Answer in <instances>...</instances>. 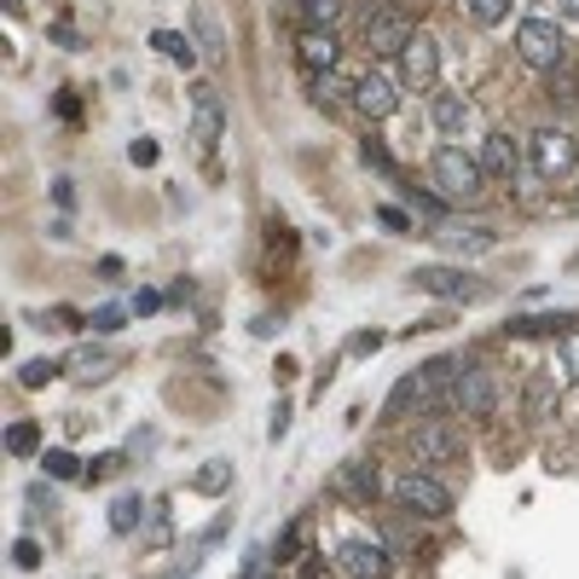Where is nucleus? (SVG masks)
Segmentation results:
<instances>
[{
  "mask_svg": "<svg viewBox=\"0 0 579 579\" xmlns=\"http://www.w3.org/2000/svg\"><path fill=\"white\" fill-rule=\"evenodd\" d=\"M452 406H458L464 417H487V412L498 406L493 376H487V371H475V365H464V371H458V383H452Z\"/></svg>",
  "mask_w": 579,
  "mask_h": 579,
  "instance_id": "nucleus-11",
  "label": "nucleus"
},
{
  "mask_svg": "<svg viewBox=\"0 0 579 579\" xmlns=\"http://www.w3.org/2000/svg\"><path fill=\"white\" fill-rule=\"evenodd\" d=\"M412 452H417V464H452V458H464V435L446 430V423H423L412 435Z\"/></svg>",
  "mask_w": 579,
  "mask_h": 579,
  "instance_id": "nucleus-12",
  "label": "nucleus"
},
{
  "mask_svg": "<svg viewBox=\"0 0 579 579\" xmlns=\"http://www.w3.org/2000/svg\"><path fill=\"white\" fill-rule=\"evenodd\" d=\"M12 562H18V568H41V545H35V539H18V545H12Z\"/></svg>",
  "mask_w": 579,
  "mask_h": 579,
  "instance_id": "nucleus-34",
  "label": "nucleus"
},
{
  "mask_svg": "<svg viewBox=\"0 0 579 579\" xmlns=\"http://www.w3.org/2000/svg\"><path fill=\"white\" fill-rule=\"evenodd\" d=\"M192 23H197V46H204V59H220L226 53V30H220L209 0H197V7H192Z\"/></svg>",
  "mask_w": 579,
  "mask_h": 579,
  "instance_id": "nucleus-19",
  "label": "nucleus"
},
{
  "mask_svg": "<svg viewBox=\"0 0 579 579\" xmlns=\"http://www.w3.org/2000/svg\"><path fill=\"white\" fill-rule=\"evenodd\" d=\"M337 568L348 573V579H389V545L383 539H365V534H354V539H342L337 545Z\"/></svg>",
  "mask_w": 579,
  "mask_h": 579,
  "instance_id": "nucleus-7",
  "label": "nucleus"
},
{
  "mask_svg": "<svg viewBox=\"0 0 579 579\" xmlns=\"http://www.w3.org/2000/svg\"><path fill=\"white\" fill-rule=\"evenodd\" d=\"M337 59H342V41H337L331 30H301V41H296V64L308 70V75L337 70Z\"/></svg>",
  "mask_w": 579,
  "mask_h": 579,
  "instance_id": "nucleus-14",
  "label": "nucleus"
},
{
  "mask_svg": "<svg viewBox=\"0 0 579 579\" xmlns=\"http://www.w3.org/2000/svg\"><path fill=\"white\" fill-rule=\"evenodd\" d=\"M435 82H441V46H435L430 35H412L406 53H400V87L430 93Z\"/></svg>",
  "mask_w": 579,
  "mask_h": 579,
  "instance_id": "nucleus-8",
  "label": "nucleus"
},
{
  "mask_svg": "<svg viewBox=\"0 0 579 579\" xmlns=\"http://www.w3.org/2000/svg\"><path fill=\"white\" fill-rule=\"evenodd\" d=\"M394 498H400V510H412V516H423V521H441V516H452V493L435 482V475H423V469H406L394 482Z\"/></svg>",
  "mask_w": 579,
  "mask_h": 579,
  "instance_id": "nucleus-4",
  "label": "nucleus"
},
{
  "mask_svg": "<svg viewBox=\"0 0 579 579\" xmlns=\"http://www.w3.org/2000/svg\"><path fill=\"white\" fill-rule=\"evenodd\" d=\"M134 308H139V313H157V308H163V296H157V290H139Z\"/></svg>",
  "mask_w": 579,
  "mask_h": 579,
  "instance_id": "nucleus-39",
  "label": "nucleus"
},
{
  "mask_svg": "<svg viewBox=\"0 0 579 579\" xmlns=\"http://www.w3.org/2000/svg\"><path fill=\"white\" fill-rule=\"evenodd\" d=\"M376 220H383V226H394V232H406V226H412V220L400 215V209H376Z\"/></svg>",
  "mask_w": 579,
  "mask_h": 579,
  "instance_id": "nucleus-37",
  "label": "nucleus"
},
{
  "mask_svg": "<svg viewBox=\"0 0 579 579\" xmlns=\"http://www.w3.org/2000/svg\"><path fill=\"white\" fill-rule=\"evenodd\" d=\"M220 134H226V105H220V93L209 82H197L192 87V139L204 145V151H215Z\"/></svg>",
  "mask_w": 579,
  "mask_h": 579,
  "instance_id": "nucleus-9",
  "label": "nucleus"
},
{
  "mask_svg": "<svg viewBox=\"0 0 579 579\" xmlns=\"http://www.w3.org/2000/svg\"><path fill=\"white\" fill-rule=\"evenodd\" d=\"M87 331H99V337L122 331V308H99V313H87Z\"/></svg>",
  "mask_w": 579,
  "mask_h": 579,
  "instance_id": "nucleus-32",
  "label": "nucleus"
},
{
  "mask_svg": "<svg viewBox=\"0 0 579 579\" xmlns=\"http://www.w3.org/2000/svg\"><path fill=\"white\" fill-rule=\"evenodd\" d=\"M527 157H534V168L545 180H562V174H573V163H579V139L568 128H539L527 139Z\"/></svg>",
  "mask_w": 579,
  "mask_h": 579,
  "instance_id": "nucleus-6",
  "label": "nucleus"
},
{
  "mask_svg": "<svg viewBox=\"0 0 579 579\" xmlns=\"http://www.w3.org/2000/svg\"><path fill=\"white\" fill-rule=\"evenodd\" d=\"M70 371L82 376V383H99V376H111V354H93V348H87V354L70 360Z\"/></svg>",
  "mask_w": 579,
  "mask_h": 579,
  "instance_id": "nucleus-29",
  "label": "nucleus"
},
{
  "mask_svg": "<svg viewBox=\"0 0 579 579\" xmlns=\"http://www.w3.org/2000/svg\"><path fill=\"white\" fill-rule=\"evenodd\" d=\"M557 354H562V376H579V331H562Z\"/></svg>",
  "mask_w": 579,
  "mask_h": 579,
  "instance_id": "nucleus-31",
  "label": "nucleus"
},
{
  "mask_svg": "<svg viewBox=\"0 0 579 579\" xmlns=\"http://www.w3.org/2000/svg\"><path fill=\"white\" fill-rule=\"evenodd\" d=\"M7 452H12V458L41 452V430H35V423H12V430H7Z\"/></svg>",
  "mask_w": 579,
  "mask_h": 579,
  "instance_id": "nucleus-26",
  "label": "nucleus"
},
{
  "mask_svg": "<svg viewBox=\"0 0 579 579\" xmlns=\"http://www.w3.org/2000/svg\"><path fill=\"white\" fill-rule=\"evenodd\" d=\"M412 35H417V30H412V18H406V12H394V7H371L365 23H360V41H365V53H371V59H400Z\"/></svg>",
  "mask_w": 579,
  "mask_h": 579,
  "instance_id": "nucleus-3",
  "label": "nucleus"
},
{
  "mask_svg": "<svg viewBox=\"0 0 579 579\" xmlns=\"http://www.w3.org/2000/svg\"><path fill=\"white\" fill-rule=\"evenodd\" d=\"M53 376H59V360H30V365L18 371V383H23V389H46Z\"/></svg>",
  "mask_w": 579,
  "mask_h": 579,
  "instance_id": "nucleus-30",
  "label": "nucleus"
},
{
  "mask_svg": "<svg viewBox=\"0 0 579 579\" xmlns=\"http://www.w3.org/2000/svg\"><path fill=\"white\" fill-rule=\"evenodd\" d=\"M435 383H430V371H406L400 383L389 389V400H383V417H406L412 406H435Z\"/></svg>",
  "mask_w": 579,
  "mask_h": 579,
  "instance_id": "nucleus-13",
  "label": "nucleus"
},
{
  "mask_svg": "<svg viewBox=\"0 0 579 579\" xmlns=\"http://www.w3.org/2000/svg\"><path fill=\"white\" fill-rule=\"evenodd\" d=\"M128 157H134V163H145V168H151V163H157V145H151V139H134V151H128Z\"/></svg>",
  "mask_w": 579,
  "mask_h": 579,
  "instance_id": "nucleus-36",
  "label": "nucleus"
},
{
  "mask_svg": "<svg viewBox=\"0 0 579 579\" xmlns=\"http://www.w3.org/2000/svg\"><path fill=\"white\" fill-rule=\"evenodd\" d=\"M296 12L308 30H331V23L342 18V0H296Z\"/></svg>",
  "mask_w": 579,
  "mask_h": 579,
  "instance_id": "nucleus-23",
  "label": "nucleus"
},
{
  "mask_svg": "<svg viewBox=\"0 0 579 579\" xmlns=\"http://www.w3.org/2000/svg\"><path fill=\"white\" fill-rule=\"evenodd\" d=\"M475 157H482V168H487V180H516V168H521V151H516V139L498 128V134H487L482 139V151H475Z\"/></svg>",
  "mask_w": 579,
  "mask_h": 579,
  "instance_id": "nucleus-15",
  "label": "nucleus"
},
{
  "mask_svg": "<svg viewBox=\"0 0 579 579\" xmlns=\"http://www.w3.org/2000/svg\"><path fill=\"white\" fill-rule=\"evenodd\" d=\"M464 7H469V18L482 23V30H493V23L510 18V0H464Z\"/></svg>",
  "mask_w": 579,
  "mask_h": 579,
  "instance_id": "nucleus-28",
  "label": "nucleus"
},
{
  "mask_svg": "<svg viewBox=\"0 0 579 579\" xmlns=\"http://www.w3.org/2000/svg\"><path fill=\"white\" fill-rule=\"evenodd\" d=\"M446 249H452V256H487V249L498 244L493 232H487V226H464V232H458V226H446Z\"/></svg>",
  "mask_w": 579,
  "mask_h": 579,
  "instance_id": "nucleus-21",
  "label": "nucleus"
},
{
  "mask_svg": "<svg viewBox=\"0 0 579 579\" xmlns=\"http://www.w3.org/2000/svg\"><path fill=\"white\" fill-rule=\"evenodd\" d=\"M41 464H46V475H53V482H75V475H87V469H82V458H75V452H59V446L46 452Z\"/></svg>",
  "mask_w": 579,
  "mask_h": 579,
  "instance_id": "nucleus-27",
  "label": "nucleus"
},
{
  "mask_svg": "<svg viewBox=\"0 0 579 579\" xmlns=\"http://www.w3.org/2000/svg\"><path fill=\"white\" fill-rule=\"evenodd\" d=\"M430 116H435V128H441V134H464L469 122H475V105H469L464 93H435Z\"/></svg>",
  "mask_w": 579,
  "mask_h": 579,
  "instance_id": "nucleus-16",
  "label": "nucleus"
},
{
  "mask_svg": "<svg viewBox=\"0 0 579 579\" xmlns=\"http://www.w3.org/2000/svg\"><path fill=\"white\" fill-rule=\"evenodd\" d=\"M516 59L527 70H539L550 75L557 64H568V35H562V23L557 18H521L516 23Z\"/></svg>",
  "mask_w": 579,
  "mask_h": 579,
  "instance_id": "nucleus-2",
  "label": "nucleus"
},
{
  "mask_svg": "<svg viewBox=\"0 0 579 579\" xmlns=\"http://www.w3.org/2000/svg\"><path fill=\"white\" fill-rule=\"evenodd\" d=\"M430 180L441 186V197H452V204H469V197L487 192V168H482V157H469L464 145H441L430 157Z\"/></svg>",
  "mask_w": 579,
  "mask_h": 579,
  "instance_id": "nucleus-1",
  "label": "nucleus"
},
{
  "mask_svg": "<svg viewBox=\"0 0 579 579\" xmlns=\"http://www.w3.org/2000/svg\"><path fill=\"white\" fill-rule=\"evenodd\" d=\"M122 464H128V458H122V452H105V458H93V469H87V482H111V475H116Z\"/></svg>",
  "mask_w": 579,
  "mask_h": 579,
  "instance_id": "nucleus-33",
  "label": "nucleus"
},
{
  "mask_svg": "<svg viewBox=\"0 0 579 579\" xmlns=\"http://www.w3.org/2000/svg\"><path fill=\"white\" fill-rule=\"evenodd\" d=\"M360 157H365L371 168H383V174H394V157H389V151H383V145H376V139H365V145H360Z\"/></svg>",
  "mask_w": 579,
  "mask_h": 579,
  "instance_id": "nucleus-35",
  "label": "nucleus"
},
{
  "mask_svg": "<svg viewBox=\"0 0 579 579\" xmlns=\"http://www.w3.org/2000/svg\"><path fill=\"white\" fill-rule=\"evenodd\" d=\"M337 482H342V493H348V498H360V505H371V498L383 493V482H376V464H365V458L342 464V475H337Z\"/></svg>",
  "mask_w": 579,
  "mask_h": 579,
  "instance_id": "nucleus-18",
  "label": "nucleus"
},
{
  "mask_svg": "<svg viewBox=\"0 0 579 579\" xmlns=\"http://www.w3.org/2000/svg\"><path fill=\"white\" fill-rule=\"evenodd\" d=\"M313 105H324V111L354 105V82H348L342 70H319V75H313Z\"/></svg>",
  "mask_w": 579,
  "mask_h": 579,
  "instance_id": "nucleus-17",
  "label": "nucleus"
},
{
  "mask_svg": "<svg viewBox=\"0 0 579 579\" xmlns=\"http://www.w3.org/2000/svg\"><path fill=\"white\" fill-rule=\"evenodd\" d=\"M192 487H197V493H209V498L226 493V487H232V464H226V458H209L204 469L192 475Z\"/></svg>",
  "mask_w": 579,
  "mask_h": 579,
  "instance_id": "nucleus-24",
  "label": "nucleus"
},
{
  "mask_svg": "<svg viewBox=\"0 0 579 579\" xmlns=\"http://www.w3.org/2000/svg\"><path fill=\"white\" fill-rule=\"evenodd\" d=\"M376 348H383V337H376V331H365V337H354V354H376Z\"/></svg>",
  "mask_w": 579,
  "mask_h": 579,
  "instance_id": "nucleus-38",
  "label": "nucleus"
},
{
  "mask_svg": "<svg viewBox=\"0 0 579 579\" xmlns=\"http://www.w3.org/2000/svg\"><path fill=\"white\" fill-rule=\"evenodd\" d=\"M354 111L371 116V122L394 116V111H400V82H394V75H383V70L360 75V82H354Z\"/></svg>",
  "mask_w": 579,
  "mask_h": 579,
  "instance_id": "nucleus-10",
  "label": "nucleus"
},
{
  "mask_svg": "<svg viewBox=\"0 0 579 579\" xmlns=\"http://www.w3.org/2000/svg\"><path fill=\"white\" fill-rule=\"evenodd\" d=\"M139 521H145V498L139 493H128V498H116V505H111V527H116V534H134Z\"/></svg>",
  "mask_w": 579,
  "mask_h": 579,
  "instance_id": "nucleus-25",
  "label": "nucleus"
},
{
  "mask_svg": "<svg viewBox=\"0 0 579 579\" xmlns=\"http://www.w3.org/2000/svg\"><path fill=\"white\" fill-rule=\"evenodd\" d=\"M151 46H157L168 64H180V70H192L197 53H204V46H197V35H180V30H157V35H151Z\"/></svg>",
  "mask_w": 579,
  "mask_h": 579,
  "instance_id": "nucleus-20",
  "label": "nucleus"
},
{
  "mask_svg": "<svg viewBox=\"0 0 579 579\" xmlns=\"http://www.w3.org/2000/svg\"><path fill=\"white\" fill-rule=\"evenodd\" d=\"M412 290L435 296V301H482L487 285L469 279L464 267H412Z\"/></svg>",
  "mask_w": 579,
  "mask_h": 579,
  "instance_id": "nucleus-5",
  "label": "nucleus"
},
{
  "mask_svg": "<svg viewBox=\"0 0 579 579\" xmlns=\"http://www.w3.org/2000/svg\"><path fill=\"white\" fill-rule=\"evenodd\" d=\"M545 93L557 99V105L573 111V105H579V70H573V64H557V70L545 75Z\"/></svg>",
  "mask_w": 579,
  "mask_h": 579,
  "instance_id": "nucleus-22",
  "label": "nucleus"
},
{
  "mask_svg": "<svg viewBox=\"0 0 579 579\" xmlns=\"http://www.w3.org/2000/svg\"><path fill=\"white\" fill-rule=\"evenodd\" d=\"M557 12H562V18H573V23H579V0H557Z\"/></svg>",
  "mask_w": 579,
  "mask_h": 579,
  "instance_id": "nucleus-40",
  "label": "nucleus"
}]
</instances>
